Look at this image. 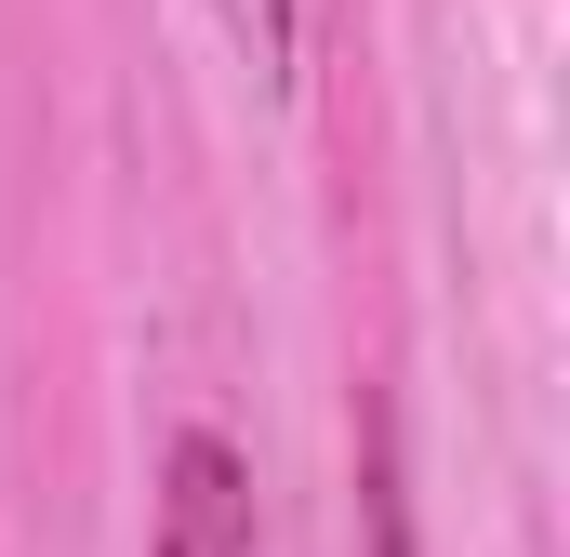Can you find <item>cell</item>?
I'll return each instance as SVG.
<instances>
[{
  "label": "cell",
  "mask_w": 570,
  "mask_h": 557,
  "mask_svg": "<svg viewBox=\"0 0 570 557\" xmlns=\"http://www.w3.org/2000/svg\"><path fill=\"white\" fill-rule=\"evenodd\" d=\"M146 557H253V478L226 438H173L159 451V531Z\"/></svg>",
  "instance_id": "obj_1"
}]
</instances>
